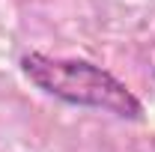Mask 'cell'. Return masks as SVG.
I'll list each match as a JSON object with an SVG mask.
<instances>
[{
    "label": "cell",
    "instance_id": "obj_1",
    "mask_svg": "<svg viewBox=\"0 0 155 152\" xmlns=\"http://www.w3.org/2000/svg\"><path fill=\"white\" fill-rule=\"evenodd\" d=\"M21 75L42 95L57 98L72 107L101 111L128 122H140L146 116L143 101L137 98L114 72L81 57H51L42 51H27L18 60Z\"/></svg>",
    "mask_w": 155,
    "mask_h": 152
}]
</instances>
